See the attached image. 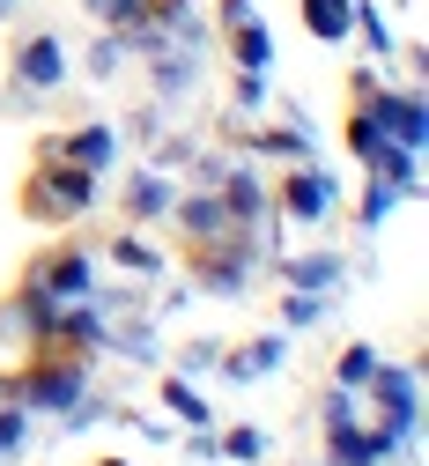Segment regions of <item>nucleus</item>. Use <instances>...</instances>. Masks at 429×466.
<instances>
[{"mask_svg": "<svg viewBox=\"0 0 429 466\" xmlns=\"http://www.w3.org/2000/svg\"><path fill=\"white\" fill-rule=\"evenodd\" d=\"M82 385H89V363H82V356H67V363H52V370L15 378V407H67V415L82 422V415H89Z\"/></svg>", "mask_w": 429, "mask_h": 466, "instance_id": "1", "label": "nucleus"}, {"mask_svg": "<svg viewBox=\"0 0 429 466\" xmlns=\"http://www.w3.org/2000/svg\"><path fill=\"white\" fill-rule=\"evenodd\" d=\"M186 67H193L186 52H163V60H156V89H163V96H178V89H186Z\"/></svg>", "mask_w": 429, "mask_h": 466, "instance_id": "21", "label": "nucleus"}, {"mask_svg": "<svg viewBox=\"0 0 429 466\" xmlns=\"http://www.w3.org/2000/svg\"><path fill=\"white\" fill-rule=\"evenodd\" d=\"M260 148H267V156H303V148H312V141H303V134H267Z\"/></svg>", "mask_w": 429, "mask_h": 466, "instance_id": "26", "label": "nucleus"}, {"mask_svg": "<svg viewBox=\"0 0 429 466\" xmlns=\"http://www.w3.org/2000/svg\"><path fill=\"white\" fill-rule=\"evenodd\" d=\"M371 370H378V348H363V340H355L348 356H341V370H333V378H341V385L355 392V385H371Z\"/></svg>", "mask_w": 429, "mask_h": 466, "instance_id": "18", "label": "nucleus"}, {"mask_svg": "<svg viewBox=\"0 0 429 466\" xmlns=\"http://www.w3.org/2000/svg\"><path fill=\"white\" fill-rule=\"evenodd\" d=\"M170 208H178V222H186V229H193L200 245H208V238H230V229H237V222H230V208H222L215 193H193V200H170Z\"/></svg>", "mask_w": 429, "mask_h": 466, "instance_id": "9", "label": "nucleus"}, {"mask_svg": "<svg viewBox=\"0 0 429 466\" xmlns=\"http://www.w3.org/2000/svg\"><path fill=\"white\" fill-rule=\"evenodd\" d=\"M303 30H312L319 45H341L355 30V0H303Z\"/></svg>", "mask_w": 429, "mask_h": 466, "instance_id": "10", "label": "nucleus"}, {"mask_svg": "<svg viewBox=\"0 0 429 466\" xmlns=\"http://www.w3.org/2000/svg\"><path fill=\"white\" fill-rule=\"evenodd\" d=\"M341 274H348V267H341L333 252H326V259H296V267H289V281H296V289H312V297H326V289H341Z\"/></svg>", "mask_w": 429, "mask_h": 466, "instance_id": "14", "label": "nucleus"}, {"mask_svg": "<svg viewBox=\"0 0 429 466\" xmlns=\"http://www.w3.org/2000/svg\"><path fill=\"white\" fill-rule=\"evenodd\" d=\"M118 60H127V30H118V37H104V45L89 52V75H118Z\"/></svg>", "mask_w": 429, "mask_h": 466, "instance_id": "22", "label": "nucleus"}, {"mask_svg": "<svg viewBox=\"0 0 429 466\" xmlns=\"http://www.w3.org/2000/svg\"><path fill=\"white\" fill-rule=\"evenodd\" d=\"M222 451H230V459H267V437H260V430H230Z\"/></svg>", "mask_w": 429, "mask_h": 466, "instance_id": "23", "label": "nucleus"}, {"mask_svg": "<svg viewBox=\"0 0 429 466\" xmlns=\"http://www.w3.org/2000/svg\"><path fill=\"white\" fill-rule=\"evenodd\" d=\"M30 444V422H23V407H0V459H15Z\"/></svg>", "mask_w": 429, "mask_h": 466, "instance_id": "19", "label": "nucleus"}, {"mask_svg": "<svg viewBox=\"0 0 429 466\" xmlns=\"http://www.w3.org/2000/svg\"><path fill=\"white\" fill-rule=\"evenodd\" d=\"M89 15H97V23H111V30L148 23V8H141V0H89Z\"/></svg>", "mask_w": 429, "mask_h": 466, "instance_id": "17", "label": "nucleus"}, {"mask_svg": "<svg viewBox=\"0 0 429 466\" xmlns=\"http://www.w3.org/2000/svg\"><path fill=\"white\" fill-rule=\"evenodd\" d=\"M281 363V333H267V340H252V348H237V363H230V378H267Z\"/></svg>", "mask_w": 429, "mask_h": 466, "instance_id": "15", "label": "nucleus"}, {"mask_svg": "<svg viewBox=\"0 0 429 466\" xmlns=\"http://www.w3.org/2000/svg\"><path fill=\"white\" fill-rule=\"evenodd\" d=\"M393 200H400V193H393V186H385V178H378V186H371V193H363V215H371V222H385V215H393Z\"/></svg>", "mask_w": 429, "mask_h": 466, "instance_id": "25", "label": "nucleus"}, {"mask_svg": "<svg viewBox=\"0 0 429 466\" xmlns=\"http://www.w3.org/2000/svg\"><path fill=\"white\" fill-rule=\"evenodd\" d=\"M222 186H230V193H222V208H230V222H237V229H244V222H260L267 193H260V178H252V170H230Z\"/></svg>", "mask_w": 429, "mask_h": 466, "instance_id": "11", "label": "nucleus"}, {"mask_svg": "<svg viewBox=\"0 0 429 466\" xmlns=\"http://www.w3.org/2000/svg\"><path fill=\"white\" fill-rule=\"evenodd\" d=\"M97 200V170L67 163V170H37V193H30V215H82Z\"/></svg>", "mask_w": 429, "mask_h": 466, "instance_id": "3", "label": "nucleus"}, {"mask_svg": "<svg viewBox=\"0 0 429 466\" xmlns=\"http://www.w3.org/2000/svg\"><path fill=\"white\" fill-rule=\"evenodd\" d=\"M0 8H8V0H0Z\"/></svg>", "mask_w": 429, "mask_h": 466, "instance_id": "29", "label": "nucleus"}, {"mask_svg": "<svg viewBox=\"0 0 429 466\" xmlns=\"http://www.w3.org/2000/svg\"><path fill=\"white\" fill-rule=\"evenodd\" d=\"M163 400H170V407H178L186 422H208V400H200V392H193L186 378H170V385H163Z\"/></svg>", "mask_w": 429, "mask_h": 466, "instance_id": "20", "label": "nucleus"}, {"mask_svg": "<svg viewBox=\"0 0 429 466\" xmlns=\"http://www.w3.org/2000/svg\"><path fill=\"white\" fill-rule=\"evenodd\" d=\"M237 67H244V75H267V67H274V37H267V23H252V15L237 23Z\"/></svg>", "mask_w": 429, "mask_h": 466, "instance_id": "12", "label": "nucleus"}, {"mask_svg": "<svg viewBox=\"0 0 429 466\" xmlns=\"http://www.w3.org/2000/svg\"><path fill=\"white\" fill-rule=\"evenodd\" d=\"M319 311H326V304L312 297V289H289V326H312Z\"/></svg>", "mask_w": 429, "mask_h": 466, "instance_id": "24", "label": "nucleus"}, {"mask_svg": "<svg viewBox=\"0 0 429 466\" xmlns=\"http://www.w3.org/2000/svg\"><path fill=\"white\" fill-rule=\"evenodd\" d=\"M341 200V186L326 178V170H296V178H281V215L289 222H326Z\"/></svg>", "mask_w": 429, "mask_h": 466, "instance_id": "6", "label": "nucleus"}, {"mask_svg": "<svg viewBox=\"0 0 429 466\" xmlns=\"http://www.w3.org/2000/svg\"><path fill=\"white\" fill-rule=\"evenodd\" d=\"M15 82L23 89H59V82H67V45H59V37H30L23 52H15Z\"/></svg>", "mask_w": 429, "mask_h": 466, "instance_id": "7", "label": "nucleus"}, {"mask_svg": "<svg viewBox=\"0 0 429 466\" xmlns=\"http://www.w3.org/2000/svg\"><path fill=\"white\" fill-rule=\"evenodd\" d=\"M67 163L104 170V163H111V127H82V134H67Z\"/></svg>", "mask_w": 429, "mask_h": 466, "instance_id": "13", "label": "nucleus"}, {"mask_svg": "<svg viewBox=\"0 0 429 466\" xmlns=\"http://www.w3.org/2000/svg\"><path fill=\"white\" fill-rule=\"evenodd\" d=\"M118 259H127V267H141V274L156 267V252H148V245H134V238H127V245H118Z\"/></svg>", "mask_w": 429, "mask_h": 466, "instance_id": "27", "label": "nucleus"}, {"mask_svg": "<svg viewBox=\"0 0 429 466\" xmlns=\"http://www.w3.org/2000/svg\"><path fill=\"white\" fill-rule=\"evenodd\" d=\"M363 119H371L385 141H400V148H422V134H429L422 96H414V89H400V96H393V89H378L371 104H363Z\"/></svg>", "mask_w": 429, "mask_h": 466, "instance_id": "4", "label": "nucleus"}, {"mask_svg": "<svg viewBox=\"0 0 429 466\" xmlns=\"http://www.w3.org/2000/svg\"><path fill=\"white\" fill-rule=\"evenodd\" d=\"M348 148L363 156V163H371L378 170V178L393 186V193H414V148H400V141H385L371 119H363V111H355V119H348Z\"/></svg>", "mask_w": 429, "mask_h": 466, "instance_id": "2", "label": "nucleus"}, {"mask_svg": "<svg viewBox=\"0 0 429 466\" xmlns=\"http://www.w3.org/2000/svg\"><path fill=\"white\" fill-rule=\"evenodd\" d=\"M170 200H178V193H170V178H156V170H141V178L127 186V208H134V215H163Z\"/></svg>", "mask_w": 429, "mask_h": 466, "instance_id": "16", "label": "nucleus"}, {"mask_svg": "<svg viewBox=\"0 0 429 466\" xmlns=\"http://www.w3.org/2000/svg\"><path fill=\"white\" fill-rule=\"evenodd\" d=\"M326 444H333V466H378L371 459V430L355 422V392L348 385H333V400H326Z\"/></svg>", "mask_w": 429, "mask_h": 466, "instance_id": "5", "label": "nucleus"}, {"mask_svg": "<svg viewBox=\"0 0 429 466\" xmlns=\"http://www.w3.org/2000/svg\"><path fill=\"white\" fill-rule=\"evenodd\" d=\"M37 297H52V304H82V297H89V259H82V252H59V259L37 274Z\"/></svg>", "mask_w": 429, "mask_h": 466, "instance_id": "8", "label": "nucleus"}, {"mask_svg": "<svg viewBox=\"0 0 429 466\" xmlns=\"http://www.w3.org/2000/svg\"><path fill=\"white\" fill-rule=\"evenodd\" d=\"M97 466H127V459H97Z\"/></svg>", "mask_w": 429, "mask_h": 466, "instance_id": "28", "label": "nucleus"}]
</instances>
